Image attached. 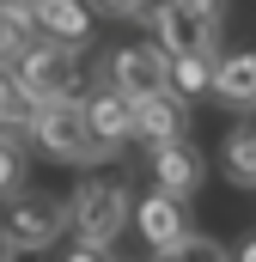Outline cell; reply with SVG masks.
<instances>
[{"label": "cell", "instance_id": "1", "mask_svg": "<svg viewBox=\"0 0 256 262\" xmlns=\"http://www.w3.org/2000/svg\"><path fill=\"white\" fill-rule=\"evenodd\" d=\"M220 25H226V0H159L153 6V31L165 55H214Z\"/></svg>", "mask_w": 256, "mask_h": 262}, {"label": "cell", "instance_id": "2", "mask_svg": "<svg viewBox=\"0 0 256 262\" xmlns=\"http://www.w3.org/2000/svg\"><path fill=\"white\" fill-rule=\"evenodd\" d=\"M67 238V201L55 195H12L0 213V244L12 256H43Z\"/></svg>", "mask_w": 256, "mask_h": 262}, {"label": "cell", "instance_id": "3", "mask_svg": "<svg viewBox=\"0 0 256 262\" xmlns=\"http://www.w3.org/2000/svg\"><path fill=\"white\" fill-rule=\"evenodd\" d=\"M128 226V183L116 177H86L73 201H67V232H79V244H116V232Z\"/></svg>", "mask_w": 256, "mask_h": 262}, {"label": "cell", "instance_id": "4", "mask_svg": "<svg viewBox=\"0 0 256 262\" xmlns=\"http://www.w3.org/2000/svg\"><path fill=\"white\" fill-rule=\"evenodd\" d=\"M37 146H43L55 165H98V159H110V146H98V134L86 128V98L43 104V116H37Z\"/></svg>", "mask_w": 256, "mask_h": 262}, {"label": "cell", "instance_id": "5", "mask_svg": "<svg viewBox=\"0 0 256 262\" xmlns=\"http://www.w3.org/2000/svg\"><path fill=\"white\" fill-rule=\"evenodd\" d=\"M12 79H18V92H25L37 110H43V104H61V98H73V85H79V49L37 37V49H31L25 61H12Z\"/></svg>", "mask_w": 256, "mask_h": 262}, {"label": "cell", "instance_id": "6", "mask_svg": "<svg viewBox=\"0 0 256 262\" xmlns=\"http://www.w3.org/2000/svg\"><path fill=\"white\" fill-rule=\"evenodd\" d=\"M104 79L122 92L128 104L159 98V92H171V55H165L159 43H122V49L110 55V73H104Z\"/></svg>", "mask_w": 256, "mask_h": 262}, {"label": "cell", "instance_id": "7", "mask_svg": "<svg viewBox=\"0 0 256 262\" xmlns=\"http://www.w3.org/2000/svg\"><path fill=\"white\" fill-rule=\"evenodd\" d=\"M86 128L98 134V146H110V152H122L128 140H134V104H128L110 79L86 98Z\"/></svg>", "mask_w": 256, "mask_h": 262}, {"label": "cell", "instance_id": "8", "mask_svg": "<svg viewBox=\"0 0 256 262\" xmlns=\"http://www.w3.org/2000/svg\"><path fill=\"white\" fill-rule=\"evenodd\" d=\"M183 134H189V104H183L177 92H159V98H140V104H134V140L171 146V140H183Z\"/></svg>", "mask_w": 256, "mask_h": 262}, {"label": "cell", "instance_id": "9", "mask_svg": "<svg viewBox=\"0 0 256 262\" xmlns=\"http://www.w3.org/2000/svg\"><path fill=\"white\" fill-rule=\"evenodd\" d=\"M201 177H207V165H201V152H195V146H183V140L153 146V189H159V195L189 201L195 189H201Z\"/></svg>", "mask_w": 256, "mask_h": 262}, {"label": "cell", "instance_id": "10", "mask_svg": "<svg viewBox=\"0 0 256 262\" xmlns=\"http://www.w3.org/2000/svg\"><path fill=\"white\" fill-rule=\"evenodd\" d=\"M134 226H140V238L153 244V250H171L177 238H189V201H177V195H153L134 207Z\"/></svg>", "mask_w": 256, "mask_h": 262}, {"label": "cell", "instance_id": "11", "mask_svg": "<svg viewBox=\"0 0 256 262\" xmlns=\"http://www.w3.org/2000/svg\"><path fill=\"white\" fill-rule=\"evenodd\" d=\"M214 98L226 110H256V49H238V55H220L214 61Z\"/></svg>", "mask_w": 256, "mask_h": 262}, {"label": "cell", "instance_id": "12", "mask_svg": "<svg viewBox=\"0 0 256 262\" xmlns=\"http://www.w3.org/2000/svg\"><path fill=\"white\" fill-rule=\"evenodd\" d=\"M31 18H37V31H43L49 43H67V49L92 37V6H86V0H37Z\"/></svg>", "mask_w": 256, "mask_h": 262}, {"label": "cell", "instance_id": "13", "mask_svg": "<svg viewBox=\"0 0 256 262\" xmlns=\"http://www.w3.org/2000/svg\"><path fill=\"white\" fill-rule=\"evenodd\" d=\"M220 171L238 189H256V122H238V128L220 140Z\"/></svg>", "mask_w": 256, "mask_h": 262}, {"label": "cell", "instance_id": "14", "mask_svg": "<svg viewBox=\"0 0 256 262\" xmlns=\"http://www.w3.org/2000/svg\"><path fill=\"white\" fill-rule=\"evenodd\" d=\"M37 104L18 92V79H12V67H0V140H18V134H37Z\"/></svg>", "mask_w": 256, "mask_h": 262}, {"label": "cell", "instance_id": "15", "mask_svg": "<svg viewBox=\"0 0 256 262\" xmlns=\"http://www.w3.org/2000/svg\"><path fill=\"white\" fill-rule=\"evenodd\" d=\"M37 18L31 12H18V6H0V67H12V61H25L31 49H37Z\"/></svg>", "mask_w": 256, "mask_h": 262}, {"label": "cell", "instance_id": "16", "mask_svg": "<svg viewBox=\"0 0 256 262\" xmlns=\"http://www.w3.org/2000/svg\"><path fill=\"white\" fill-rule=\"evenodd\" d=\"M214 61L220 55H171V92L189 98H214Z\"/></svg>", "mask_w": 256, "mask_h": 262}, {"label": "cell", "instance_id": "17", "mask_svg": "<svg viewBox=\"0 0 256 262\" xmlns=\"http://www.w3.org/2000/svg\"><path fill=\"white\" fill-rule=\"evenodd\" d=\"M153 262H232V256H226V244H214V238L189 232V238H177L171 250H153Z\"/></svg>", "mask_w": 256, "mask_h": 262}, {"label": "cell", "instance_id": "18", "mask_svg": "<svg viewBox=\"0 0 256 262\" xmlns=\"http://www.w3.org/2000/svg\"><path fill=\"white\" fill-rule=\"evenodd\" d=\"M18 189H25V159L12 140H0V201H12Z\"/></svg>", "mask_w": 256, "mask_h": 262}, {"label": "cell", "instance_id": "19", "mask_svg": "<svg viewBox=\"0 0 256 262\" xmlns=\"http://www.w3.org/2000/svg\"><path fill=\"white\" fill-rule=\"evenodd\" d=\"M98 12H110V18H153V0H98Z\"/></svg>", "mask_w": 256, "mask_h": 262}, {"label": "cell", "instance_id": "20", "mask_svg": "<svg viewBox=\"0 0 256 262\" xmlns=\"http://www.w3.org/2000/svg\"><path fill=\"white\" fill-rule=\"evenodd\" d=\"M67 262H110V250H98V244H79V250H67Z\"/></svg>", "mask_w": 256, "mask_h": 262}, {"label": "cell", "instance_id": "21", "mask_svg": "<svg viewBox=\"0 0 256 262\" xmlns=\"http://www.w3.org/2000/svg\"><path fill=\"white\" fill-rule=\"evenodd\" d=\"M232 262H256V232L244 238V244H238V256H232Z\"/></svg>", "mask_w": 256, "mask_h": 262}, {"label": "cell", "instance_id": "22", "mask_svg": "<svg viewBox=\"0 0 256 262\" xmlns=\"http://www.w3.org/2000/svg\"><path fill=\"white\" fill-rule=\"evenodd\" d=\"M0 6H18V12H31V6H37V0H0Z\"/></svg>", "mask_w": 256, "mask_h": 262}, {"label": "cell", "instance_id": "23", "mask_svg": "<svg viewBox=\"0 0 256 262\" xmlns=\"http://www.w3.org/2000/svg\"><path fill=\"white\" fill-rule=\"evenodd\" d=\"M0 262H12V250H6V244H0Z\"/></svg>", "mask_w": 256, "mask_h": 262}]
</instances>
